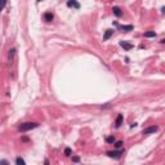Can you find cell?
<instances>
[{"label":"cell","instance_id":"obj_4","mask_svg":"<svg viewBox=\"0 0 165 165\" xmlns=\"http://www.w3.org/2000/svg\"><path fill=\"white\" fill-rule=\"evenodd\" d=\"M157 129H159V128L156 127V125H151V127L143 129V130H142V134H152V133H155V132H157Z\"/></svg>","mask_w":165,"mask_h":165},{"label":"cell","instance_id":"obj_2","mask_svg":"<svg viewBox=\"0 0 165 165\" xmlns=\"http://www.w3.org/2000/svg\"><path fill=\"white\" fill-rule=\"evenodd\" d=\"M124 154V151L123 150H119V151H109L106 152V155L109 156V157H112V159H120Z\"/></svg>","mask_w":165,"mask_h":165},{"label":"cell","instance_id":"obj_7","mask_svg":"<svg viewBox=\"0 0 165 165\" xmlns=\"http://www.w3.org/2000/svg\"><path fill=\"white\" fill-rule=\"evenodd\" d=\"M123 115L121 113H119L118 115V118H116V121H115V128H120L121 127V124H123Z\"/></svg>","mask_w":165,"mask_h":165},{"label":"cell","instance_id":"obj_15","mask_svg":"<svg viewBox=\"0 0 165 165\" xmlns=\"http://www.w3.org/2000/svg\"><path fill=\"white\" fill-rule=\"evenodd\" d=\"M7 5V1L5 0H0V10H3V8Z\"/></svg>","mask_w":165,"mask_h":165},{"label":"cell","instance_id":"obj_19","mask_svg":"<svg viewBox=\"0 0 165 165\" xmlns=\"http://www.w3.org/2000/svg\"><path fill=\"white\" fill-rule=\"evenodd\" d=\"M0 165H9L7 160H0Z\"/></svg>","mask_w":165,"mask_h":165},{"label":"cell","instance_id":"obj_10","mask_svg":"<svg viewBox=\"0 0 165 165\" xmlns=\"http://www.w3.org/2000/svg\"><path fill=\"white\" fill-rule=\"evenodd\" d=\"M44 19H45L47 22H52L53 21V13H50V12L44 13Z\"/></svg>","mask_w":165,"mask_h":165},{"label":"cell","instance_id":"obj_3","mask_svg":"<svg viewBox=\"0 0 165 165\" xmlns=\"http://www.w3.org/2000/svg\"><path fill=\"white\" fill-rule=\"evenodd\" d=\"M113 26H116V27H118L120 31H124V32H128V31H132V30H133V26L132 25H127V26H123V25H119L118 22H113Z\"/></svg>","mask_w":165,"mask_h":165},{"label":"cell","instance_id":"obj_5","mask_svg":"<svg viewBox=\"0 0 165 165\" xmlns=\"http://www.w3.org/2000/svg\"><path fill=\"white\" fill-rule=\"evenodd\" d=\"M67 7L75 8V9H79V8H80V3L75 1V0H68V1H67Z\"/></svg>","mask_w":165,"mask_h":165},{"label":"cell","instance_id":"obj_13","mask_svg":"<svg viewBox=\"0 0 165 165\" xmlns=\"http://www.w3.org/2000/svg\"><path fill=\"white\" fill-rule=\"evenodd\" d=\"M143 35H145V38H155V36H156V34H155L154 31H148V32H145V34H143Z\"/></svg>","mask_w":165,"mask_h":165},{"label":"cell","instance_id":"obj_20","mask_svg":"<svg viewBox=\"0 0 165 165\" xmlns=\"http://www.w3.org/2000/svg\"><path fill=\"white\" fill-rule=\"evenodd\" d=\"M44 165H50V164H49V160H48V159H45V160H44Z\"/></svg>","mask_w":165,"mask_h":165},{"label":"cell","instance_id":"obj_8","mask_svg":"<svg viewBox=\"0 0 165 165\" xmlns=\"http://www.w3.org/2000/svg\"><path fill=\"white\" fill-rule=\"evenodd\" d=\"M14 54H16V49H14V48H12V49H9V53H8V61H9L10 63L13 62Z\"/></svg>","mask_w":165,"mask_h":165},{"label":"cell","instance_id":"obj_18","mask_svg":"<svg viewBox=\"0 0 165 165\" xmlns=\"http://www.w3.org/2000/svg\"><path fill=\"white\" fill-rule=\"evenodd\" d=\"M72 161H74V163H79V161H80V157H79V156H74V157H72Z\"/></svg>","mask_w":165,"mask_h":165},{"label":"cell","instance_id":"obj_11","mask_svg":"<svg viewBox=\"0 0 165 165\" xmlns=\"http://www.w3.org/2000/svg\"><path fill=\"white\" fill-rule=\"evenodd\" d=\"M112 12H113V14H115L116 17H121L123 16V12H121V9H120L119 7H113L112 8Z\"/></svg>","mask_w":165,"mask_h":165},{"label":"cell","instance_id":"obj_16","mask_svg":"<svg viewBox=\"0 0 165 165\" xmlns=\"http://www.w3.org/2000/svg\"><path fill=\"white\" fill-rule=\"evenodd\" d=\"M65 155L66 156H70L71 155V148H70V147H66V148H65Z\"/></svg>","mask_w":165,"mask_h":165},{"label":"cell","instance_id":"obj_17","mask_svg":"<svg viewBox=\"0 0 165 165\" xmlns=\"http://www.w3.org/2000/svg\"><path fill=\"white\" fill-rule=\"evenodd\" d=\"M123 145H124V143H123L121 141H119V142H116V143H115V147H116V148H120V147H121Z\"/></svg>","mask_w":165,"mask_h":165},{"label":"cell","instance_id":"obj_1","mask_svg":"<svg viewBox=\"0 0 165 165\" xmlns=\"http://www.w3.org/2000/svg\"><path fill=\"white\" fill-rule=\"evenodd\" d=\"M38 127H39L38 123H22V124L18 127V130L21 133H26V132L32 130V129H35Z\"/></svg>","mask_w":165,"mask_h":165},{"label":"cell","instance_id":"obj_6","mask_svg":"<svg viewBox=\"0 0 165 165\" xmlns=\"http://www.w3.org/2000/svg\"><path fill=\"white\" fill-rule=\"evenodd\" d=\"M120 47L124 48L125 50H130V49H133V44L127 43V41H120Z\"/></svg>","mask_w":165,"mask_h":165},{"label":"cell","instance_id":"obj_12","mask_svg":"<svg viewBox=\"0 0 165 165\" xmlns=\"http://www.w3.org/2000/svg\"><path fill=\"white\" fill-rule=\"evenodd\" d=\"M16 165H26V163H25V160H23V157H17L16 159Z\"/></svg>","mask_w":165,"mask_h":165},{"label":"cell","instance_id":"obj_14","mask_svg":"<svg viewBox=\"0 0 165 165\" xmlns=\"http://www.w3.org/2000/svg\"><path fill=\"white\" fill-rule=\"evenodd\" d=\"M106 142H107V143H113V142H115V138H113L112 136L107 137V138H106Z\"/></svg>","mask_w":165,"mask_h":165},{"label":"cell","instance_id":"obj_9","mask_svg":"<svg viewBox=\"0 0 165 165\" xmlns=\"http://www.w3.org/2000/svg\"><path fill=\"white\" fill-rule=\"evenodd\" d=\"M112 35H113V30H106V32H104V35H103V40L104 41L109 40Z\"/></svg>","mask_w":165,"mask_h":165}]
</instances>
